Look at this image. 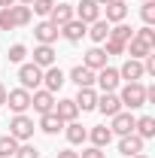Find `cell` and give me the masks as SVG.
<instances>
[{"instance_id":"cell-37","label":"cell","mask_w":155,"mask_h":158,"mask_svg":"<svg viewBox=\"0 0 155 158\" xmlns=\"http://www.w3.org/2000/svg\"><path fill=\"white\" fill-rule=\"evenodd\" d=\"M107 55H125V43H119V40H107V49H103Z\"/></svg>"},{"instance_id":"cell-7","label":"cell","mask_w":155,"mask_h":158,"mask_svg":"<svg viewBox=\"0 0 155 158\" xmlns=\"http://www.w3.org/2000/svg\"><path fill=\"white\" fill-rule=\"evenodd\" d=\"M34 37H37L40 46H52V43L61 37V27H58V24H52V21L46 19V21H40L37 27H34Z\"/></svg>"},{"instance_id":"cell-10","label":"cell","mask_w":155,"mask_h":158,"mask_svg":"<svg viewBox=\"0 0 155 158\" xmlns=\"http://www.w3.org/2000/svg\"><path fill=\"white\" fill-rule=\"evenodd\" d=\"M64 82H67V76H64V70H61V67H46V70H43V88H46V91H52V94H55Z\"/></svg>"},{"instance_id":"cell-41","label":"cell","mask_w":155,"mask_h":158,"mask_svg":"<svg viewBox=\"0 0 155 158\" xmlns=\"http://www.w3.org/2000/svg\"><path fill=\"white\" fill-rule=\"evenodd\" d=\"M19 0H0V9H9V6H15Z\"/></svg>"},{"instance_id":"cell-36","label":"cell","mask_w":155,"mask_h":158,"mask_svg":"<svg viewBox=\"0 0 155 158\" xmlns=\"http://www.w3.org/2000/svg\"><path fill=\"white\" fill-rule=\"evenodd\" d=\"M15 21H12V12L9 9H0V31H12Z\"/></svg>"},{"instance_id":"cell-40","label":"cell","mask_w":155,"mask_h":158,"mask_svg":"<svg viewBox=\"0 0 155 158\" xmlns=\"http://www.w3.org/2000/svg\"><path fill=\"white\" fill-rule=\"evenodd\" d=\"M58 158H79V152H73V149H61Z\"/></svg>"},{"instance_id":"cell-26","label":"cell","mask_w":155,"mask_h":158,"mask_svg":"<svg viewBox=\"0 0 155 158\" xmlns=\"http://www.w3.org/2000/svg\"><path fill=\"white\" fill-rule=\"evenodd\" d=\"M61 128H64V122L55 116V110L46 113V116H40V131H43V134H58Z\"/></svg>"},{"instance_id":"cell-3","label":"cell","mask_w":155,"mask_h":158,"mask_svg":"<svg viewBox=\"0 0 155 158\" xmlns=\"http://www.w3.org/2000/svg\"><path fill=\"white\" fill-rule=\"evenodd\" d=\"M9 137H15V140H31V137H34V118H27L24 113L12 116V122H9Z\"/></svg>"},{"instance_id":"cell-34","label":"cell","mask_w":155,"mask_h":158,"mask_svg":"<svg viewBox=\"0 0 155 158\" xmlns=\"http://www.w3.org/2000/svg\"><path fill=\"white\" fill-rule=\"evenodd\" d=\"M24 55H27V49H24L21 43L9 46V61H12V64H21V61H24Z\"/></svg>"},{"instance_id":"cell-14","label":"cell","mask_w":155,"mask_h":158,"mask_svg":"<svg viewBox=\"0 0 155 158\" xmlns=\"http://www.w3.org/2000/svg\"><path fill=\"white\" fill-rule=\"evenodd\" d=\"M55 116L67 125V122H76V116H79V106L73 103V98H61V100H55Z\"/></svg>"},{"instance_id":"cell-24","label":"cell","mask_w":155,"mask_h":158,"mask_svg":"<svg viewBox=\"0 0 155 158\" xmlns=\"http://www.w3.org/2000/svg\"><path fill=\"white\" fill-rule=\"evenodd\" d=\"M64 134H67V143H73V146H79V143H85V140H88V131H85L79 122H67Z\"/></svg>"},{"instance_id":"cell-28","label":"cell","mask_w":155,"mask_h":158,"mask_svg":"<svg viewBox=\"0 0 155 158\" xmlns=\"http://www.w3.org/2000/svg\"><path fill=\"white\" fill-rule=\"evenodd\" d=\"M9 12H12V21H15V27H24V24H31V6H9Z\"/></svg>"},{"instance_id":"cell-21","label":"cell","mask_w":155,"mask_h":158,"mask_svg":"<svg viewBox=\"0 0 155 158\" xmlns=\"http://www.w3.org/2000/svg\"><path fill=\"white\" fill-rule=\"evenodd\" d=\"M73 103H76L82 113H88V110L97 106V91H94V88H79V94L73 98Z\"/></svg>"},{"instance_id":"cell-43","label":"cell","mask_w":155,"mask_h":158,"mask_svg":"<svg viewBox=\"0 0 155 158\" xmlns=\"http://www.w3.org/2000/svg\"><path fill=\"white\" fill-rule=\"evenodd\" d=\"M19 3H21V6H31V3H34V0H19Z\"/></svg>"},{"instance_id":"cell-1","label":"cell","mask_w":155,"mask_h":158,"mask_svg":"<svg viewBox=\"0 0 155 158\" xmlns=\"http://www.w3.org/2000/svg\"><path fill=\"white\" fill-rule=\"evenodd\" d=\"M119 100H122V106H128V110L146 106V85H143V82H125V88L119 91Z\"/></svg>"},{"instance_id":"cell-25","label":"cell","mask_w":155,"mask_h":158,"mask_svg":"<svg viewBox=\"0 0 155 158\" xmlns=\"http://www.w3.org/2000/svg\"><path fill=\"white\" fill-rule=\"evenodd\" d=\"M134 134H137V137H143V140L155 137V118L152 116H140L134 122Z\"/></svg>"},{"instance_id":"cell-19","label":"cell","mask_w":155,"mask_h":158,"mask_svg":"<svg viewBox=\"0 0 155 158\" xmlns=\"http://www.w3.org/2000/svg\"><path fill=\"white\" fill-rule=\"evenodd\" d=\"M70 82H76L79 88H91V85H94V70H88V67L76 64V67L70 70Z\"/></svg>"},{"instance_id":"cell-11","label":"cell","mask_w":155,"mask_h":158,"mask_svg":"<svg viewBox=\"0 0 155 158\" xmlns=\"http://www.w3.org/2000/svg\"><path fill=\"white\" fill-rule=\"evenodd\" d=\"M134 122H137V118L131 116V113H122V110H119L116 116H113L110 131H113V134H119V137H125V134H134Z\"/></svg>"},{"instance_id":"cell-29","label":"cell","mask_w":155,"mask_h":158,"mask_svg":"<svg viewBox=\"0 0 155 158\" xmlns=\"http://www.w3.org/2000/svg\"><path fill=\"white\" fill-rule=\"evenodd\" d=\"M110 40H119V43H128V40H134V27H128L125 21H119L116 27H110Z\"/></svg>"},{"instance_id":"cell-27","label":"cell","mask_w":155,"mask_h":158,"mask_svg":"<svg viewBox=\"0 0 155 158\" xmlns=\"http://www.w3.org/2000/svg\"><path fill=\"white\" fill-rule=\"evenodd\" d=\"M88 37L94 40V43H107V40H110V21H103V19L91 21V31H88Z\"/></svg>"},{"instance_id":"cell-35","label":"cell","mask_w":155,"mask_h":158,"mask_svg":"<svg viewBox=\"0 0 155 158\" xmlns=\"http://www.w3.org/2000/svg\"><path fill=\"white\" fill-rule=\"evenodd\" d=\"M15 158H40V152H37V146L24 143V146H19V149H15Z\"/></svg>"},{"instance_id":"cell-32","label":"cell","mask_w":155,"mask_h":158,"mask_svg":"<svg viewBox=\"0 0 155 158\" xmlns=\"http://www.w3.org/2000/svg\"><path fill=\"white\" fill-rule=\"evenodd\" d=\"M31 6H34V12H37V15H43V19H49V12H52L55 0H34Z\"/></svg>"},{"instance_id":"cell-31","label":"cell","mask_w":155,"mask_h":158,"mask_svg":"<svg viewBox=\"0 0 155 158\" xmlns=\"http://www.w3.org/2000/svg\"><path fill=\"white\" fill-rule=\"evenodd\" d=\"M134 37H137V40H143L146 46H152V49H155V31H152V24H143L140 31H134Z\"/></svg>"},{"instance_id":"cell-12","label":"cell","mask_w":155,"mask_h":158,"mask_svg":"<svg viewBox=\"0 0 155 158\" xmlns=\"http://www.w3.org/2000/svg\"><path fill=\"white\" fill-rule=\"evenodd\" d=\"M85 34H88V24H82L79 19H70L67 24H61V37L67 40V43H79Z\"/></svg>"},{"instance_id":"cell-30","label":"cell","mask_w":155,"mask_h":158,"mask_svg":"<svg viewBox=\"0 0 155 158\" xmlns=\"http://www.w3.org/2000/svg\"><path fill=\"white\" fill-rule=\"evenodd\" d=\"M15 149H19V140L15 137H0V158L15 155Z\"/></svg>"},{"instance_id":"cell-23","label":"cell","mask_w":155,"mask_h":158,"mask_svg":"<svg viewBox=\"0 0 155 158\" xmlns=\"http://www.w3.org/2000/svg\"><path fill=\"white\" fill-rule=\"evenodd\" d=\"M125 52H128L134 61H143L149 52H152V46H146L143 40H137V37H134V40H128V43H125Z\"/></svg>"},{"instance_id":"cell-39","label":"cell","mask_w":155,"mask_h":158,"mask_svg":"<svg viewBox=\"0 0 155 158\" xmlns=\"http://www.w3.org/2000/svg\"><path fill=\"white\" fill-rule=\"evenodd\" d=\"M79 158H107L103 155V149H97V146H88V149H82Z\"/></svg>"},{"instance_id":"cell-16","label":"cell","mask_w":155,"mask_h":158,"mask_svg":"<svg viewBox=\"0 0 155 158\" xmlns=\"http://www.w3.org/2000/svg\"><path fill=\"white\" fill-rule=\"evenodd\" d=\"M119 152H122L125 158L140 155V152H143V137H137V134H125V137H119Z\"/></svg>"},{"instance_id":"cell-6","label":"cell","mask_w":155,"mask_h":158,"mask_svg":"<svg viewBox=\"0 0 155 158\" xmlns=\"http://www.w3.org/2000/svg\"><path fill=\"white\" fill-rule=\"evenodd\" d=\"M73 19H79L82 24H91V21L100 19V6H97L94 0H79L76 6H73Z\"/></svg>"},{"instance_id":"cell-2","label":"cell","mask_w":155,"mask_h":158,"mask_svg":"<svg viewBox=\"0 0 155 158\" xmlns=\"http://www.w3.org/2000/svg\"><path fill=\"white\" fill-rule=\"evenodd\" d=\"M19 82H21V88L37 91L40 85H43V67H37L34 61H31V64H21L19 67Z\"/></svg>"},{"instance_id":"cell-15","label":"cell","mask_w":155,"mask_h":158,"mask_svg":"<svg viewBox=\"0 0 155 158\" xmlns=\"http://www.w3.org/2000/svg\"><path fill=\"white\" fill-rule=\"evenodd\" d=\"M107 58H110V55H107L100 46H94V49H88V52H85L82 67H88V70H94V73H97V70H103V67H107Z\"/></svg>"},{"instance_id":"cell-33","label":"cell","mask_w":155,"mask_h":158,"mask_svg":"<svg viewBox=\"0 0 155 158\" xmlns=\"http://www.w3.org/2000/svg\"><path fill=\"white\" fill-rule=\"evenodd\" d=\"M140 15H143V21H146V24H155V0H146V3H143Z\"/></svg>"},{"instance_id":"cell-42","label":"cell","mask_w":155,"mask_h":158,"mask_svg":"<svg viewBox=\"0 0 155 158\" xmlns=\"http://www.w3.org/2000/svg\"><path fill=\"white\" fill-rule=\"evenodd\" d=\"M3 103H6V85L0 82V106H3Z\"/></svg>"},{"instance_id":"cell-38","label":"cell","mask_w":155,"mask_h":158,"mask_svg":"<svg viewBox=\"0 0 155 158\" xmlns=\"http://www.w3.org/2000/svg\"><path fill=\"white\" fill-rule=\"evenodd\" d=\"M143 73H146V76H155V52H149V55L143 58Z\"/></svg>"},{"instance_id":"cell-44","label":"cell","mask_w":155,"mask_h":158,"mask_svg":"<svg viewBox=\"0 0 155 158\" xmlns=\"http://www.w3.org/2000/svg\"><path fill=\"white\" fill-rule=\"evenodd\" d=\"M94 3H97V6H103V3H110V0H94Z\"/></svg>"},{"instance_id":"cell-13","label":"cell","mask_w":155,"mask_h":158,"mask_svg":"<svg viewBox=\"0 0 155 158\" xmlns=\"http://www.w3.org/2000/svg\"><path fill=\"white\" fill-rule=\"evenodd\" d=\"M143 76H146V73H143V61L128 58L122 67H119V79H125V82H140Z\"/></svg>"},{"instance_id":"cell-46","label":"cell","mask_w":155,"mask_h":158,"mask_svg":"<svg viewBox=\"0 0 155 158\" xmlns=\"http://www.w3.org/2000/svg\"><path fill=\"white\" fill-rule=\"evenodd\" d=\"M125 3H128V0H125Z\"/></svg>"},{"instance_id":"cell-18","label":"cell","mask_w":155,"mask_h":158,"mask_svg":"<svg viewBox=\"0 0 155 158\" xmlns=\"http://www.w3.org/2000/svg\"><path fill=\"white\" fill-rule=\"evenodd\" d=\"M73 19V3H55L52 6V12H49V21L52 24H67V21Z\"/></svg>"},{"instance_id":"cell-17","label":"cell","mask_w":155,"mask_h":158,"mask_svg":"<svg viewBox=\"0 0 155 158\" xmlns=\"http://www.w3.org/2000/svg\"><path fill=\"white\" fill-rule=\"evenodd\" d=\"M107 6V19L110 24H119V21H125V15H128V3L125 0H110V3H103Z\"/></svg>"},{"instance_id":"cell-5","label":"cell","mask_w":155,"mask_h":158,"mask_svg":"<svg viewBox=\"0 0 155 158\" xmlns=\"http://www.w3.org/2000/svg\"><path fill=\"white\" fill-rule=\"evenodd\" d=\"M31 106H34V113L46 116V113L55 110V94L46 91V88H37V91H31Z\"/></svg>"},{"instance_id":"cell-20","label":"cell","mask_w":155,"mask_h":158,"mask_svg":"<svg viewBox=\"0 0 155 158\" xmlns=\"http://www.w3.org/2000/svg\"><path fill=\"white\" fill-rule=\"evenodd\" d=\"M88 140H91V146L103 149V146H110V140H113V131H110L107 125H94V128L88 131Z\"/></svg>"},{"instance_id":"cell-22","label":"cell","mask_w":155,"mask_h":158,"mask_svg":"<svg viewBox=\"0 0 155 158\" xmlns=\"http://www.w3.org/2000/svg\"><path fill=\"white\" fill-rule=\"evenodd\" d=\"M34 64L43 67V70H46V67H55V49H52V46H37V49H34Z\"/></svg>"},{"instance_id":"cell-9","label":"cell","mask_w":155,"mask_h":158,"mask_svg":"<svg viewBox=\"0 0 155 158\" xmlns=\"http://www.w3.org/2000/svg\"><path fill=\"white\" fill-rule=\"evenodd\" d=\"M94 82L100 85V91H116L122 79H119V70H116V67H103V70H97V73H94Z\"/></svg>"},{"instance_id":"cell-45","label":"cell","mask_w":155,"mask_h":158,"mask_svg":"<svg viewBox=\"0 0 155 158\" xmlns=\"http://www.w3.org/2000/svg\"><path fill=\"white\" fill-rule=\"evenodd\" d=\"M131 158H149V155H143V152H140V155H131Z\"/></svg>"},{"instance_id":"cell-8","label":"cell","mask_w":155,"mask_h":158,"mask_svg":"<svg viewBox=\"0 0 155 158\" xmlns=\"http://www.w3.org/2000/svg\"><path fill=\"white\" fill-rule=\"evenodd\" d=\"M94 110H100V113H103V116H116L119 110H122V100H119V94L116 91H103V94H97V106Z\"/></svg>"},{"instance_id":"cell-4","label":"cell","mask_w":155,"mask_h":158,"mask_svg":"<svg viewBox=\"0 0 155 158\" xmlns=\"http://www.w3.org/2000/svg\"><path fill=\"white\" fill-rule=\"evenodd\" d=\"M6 106L19 116L24 110H31V91L27 88H12V91H6Z\"/></svg>"}]
</instances>
